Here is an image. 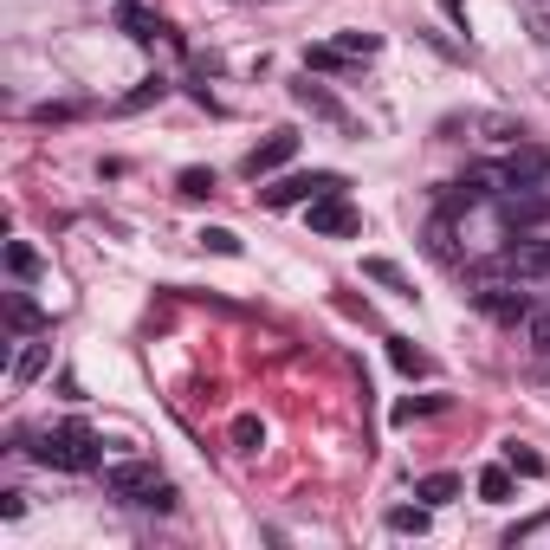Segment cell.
Listing matches in <instances>:
<instances>
[{
    "mask_svg": "<svg viewBox=\"0 0 550 550\" xmlns=\"http://www.w3.org/2000/svg\"><path fill=\"white\" fill-rule=\"evenodd\" d=\"M473 305L486 311L492 324H525L531 311H538V305H531L525 292H512V285H486V292H473Z\"/></svg>",
    "mask_w": 550,
    "mask_h": 550,
    "instance_id": "6",
    "label": "cell"
},
{
    "mask_svg": "<svg viewBox=\"0 0 550 550\" xmlns=\"http://www.w3.org/2000/svg\"><path fill=\"white\" fill-rule=\"evenodd\" d=\"M46 363H52V343H26V350L13 356V382H33V376H46Z\"/></svg>",
    "mask_w": 550,
    "mask_h": 550,
    "instance_id": "12",
    "label": "cell"
},
{
    "mask_svg": "<svg viewBox=\"0 0 550 550\" xmlns=\"http://www.w3.org/2000/svg\"><path fill=\"white\" fill-rule=\"evenodd\" d=\"M162 98H169V78H143V85H136L117 110H149V104H162Z\"/></svg>",
    "mask_w": 550,
    "mask_h": 550,
    "instance_id": "21",
    "label": "cell"
},
{
    "mask_svg": "<svg viewBox=\"0 0 550 550\" xmlns=\"http://www.w3.org/2000/svg\"><path fill=\"white\" fill-rule=\"evenodd\" d=\"M428 512H434V505H395V512H389V531H402V538H421V531H428Z\"/></svg>",
    "mask_w": 550,
    "mask_h": 550,
    "instance_id": "16",
    "label": "cell"
},
{
    "mask_svg": "<svg viewBox=\"0 0 550 550\" xmlns=\"http://www.w3.org/2000/svg\"><path fill=\"white\" fill-rule=\"evenodd\" d=\"M486 130H492V143H518V136H525V123H512V117H486Z\"/></svg>",
    "mask_w": 550,
    "mask_h": 550,
    "instance_id": "29",
    "label": "cell"
},
{
    "mask_svg": "<svg viewBox=\"0 0 550 550\" xmlns=\"http://www.w3.org/2000/svg\"><path fill=\"white\" fill-rule=\"evenodd\" d=\"M415 499L421 505H453V499H460V479H453V473H428L415 486Z\"/></svg>",
    "mask_w": 550,
    "mask_h": 550,
    "instance_id": "11",
    "label": "cell"
},
{
    "mask_svg": "<svg viewBox=\"0 0 550 550\" xmlns=\"http://www.w3.org/2000/svg\"><path fill=\"white\" fill-rule=\"evenodd\" d=\"M292 156H298V130H272L266 143H259L253 156H246V175H253V182H259V175L285 169V162H292Z\"/></svg>",
    "mask_w": 550,
    "mask_h": 550,
    "instance_id": "9",
    "label": "cell"
},
{
    "mask_svg": "<svg viewBox=\"0 0 550 550\" xmlns=\"http://www.w3.org/2000/svg\"><path fill=\"white\" fill-rule=\"evenodd\" d=\"M26 512V492H0V518H20Z\"/></svg>",
    "mask_w": 550,
    "mask_h": 550,
    "instance_id": "31",
    "label": "cell"
},
{
    "mask_svg": "<svg viewBox=\"0 0 550 550\" xmlns=\"http://www.w3.org/2000/svg\"><path fill=\"white\" fill-rule=\"evenodd\" d=\"M356 227H363V214H356L343 195H318V201H311V233H324V240H343V233H356Z\"/></svg>",
    "mask_w": 550,
    "mask_h": 550,
    "instance_id": "5",
    "label": "cell"
},
{
    "mask_svg": "<svg viewBox=\"0 0 550 550\" xmlns=\"http://www.w3.org/2000/svg\"><path fill=\"white\" fill-rule=\"evenodd\" d=\"M33 460L52 466V473H91V466H98V434H91L85 421H59L52 434H39Z\"/></svg>",
    "mask_w": 550,
    "mask_h": 550,
    "instance_id": "1",
    "label": "cell"
},
{
    "mask_svg": "<svg viewBox=\"0 0 550 550\" xmlns=\"http://www.w3.org/2000/svg\"><path fill=\"white\" fill-rule=\"evenodd\" d=\"M505 466H512V473H518V479H544V453H531V447H518V440H512V447H505Z\"/></svg>",
    "mask_w": 550,
    "mask_h": 550,
    "instance_id": "20",
    "label": "cell"
},
{
    "mask_svg": "<svg viewBox=\"0 0 550 550\" xmlns=\"http://www.w3.org/2000/svg\"><path fill=\"white\" fill-rule=\"evenodd\" d=\"M389 363L402 369V376H428V356H421L408 337H389Z\"/></svg>",
    "mask_w": 550,
    "mask_h": 550,
    "instance_id": "17",
    "label": "cell"
},
{
    "mask_svg": "<svg viewBox=\"0 0 550 550\" xmlns=\"http://www.w3.org/2000/svg\"><path fill=\"white\" fill-rule=\"evenodd\" d=\"M104 486L117 492V499H136V505H143L162 479H156V466H149V460H117V466H104Z\"/></svg>",
    "mask_w": 550,
    "mask_h": 550,
    "instance_id": "4",
    "label": "cell"
},
{
    "mask_svg": "<svg viewBox=\"0 0 550 550\" xmlns=\"http://www.w3.org/2000/svg\"><path fill=\"white\" fill-rule=\"evenodd\" d=\"M182 195H214V169H182Z\"/></svg>",
    "mask_w": 550,
    "mask_h": 550,
    "instance_id": "28",
    "label": "cell"
},
{
    "mask_svg": "<svg viewBox=\"0 0 550 550\" xmlns=\"http://www.w3.org/2000/svg\"><path fill=\"white\" fill-rule=\"evenodd\" d=\"M201 246L220 253V259H233V253H240V233H233V227H201Z\"/></svg>",
    "mask_w": 550,
    "mask_h": 550,
    "instance_id": "24",
    "label": "cell"
},
{
    "mask_svg": "<svg viewBox=\"0 0 550 550\" xmlns=\"http://www.w3.org/2000/svg\"><path fill=\"white\" fill-rule=\"evenodd\" d=\"M525 337H531V350H538V356H550V311H531V318H525Z\"/></svg>",
    "mask_w": 550,
    "mask_h": 550,
    "instance_id": "27",
    "label": "cell"
},
{
    "mask_svg": "<svg viewBox=\"0 0 550 550\" xmlns=\"http://www.w3.org/2000/svg\"><path fill=\"white\" fill-rule=\"evenodd\" d=\"M544 175H550V156H544L538 143H518L512 156L499 162V182L505 188H544Z\"/></svg>",
    "mask_w": 550,
    "mask_h": 550,
    "instance_id": "3",
    "label": "cell"
},
{
    "mask_svg": "<svg viewBox=\"0 0 550 550\" xmlns=\"http://www.w3.org/2000/svg\"><path fill=\"white\" fill-rule=\"evenodd\" d=\"M7 324L13 330H39V324H46V311H39L26 292H7Z\"/></svg>",
    "mask_w": 550,
    "mask_h": 550,
    "instance_id": "15",
    "label": "cell"
},
{
    "mask_svg": "<svg viewBox=\"0 0 550 550\" xmlns=\"http://www.w3.org/2000/svg\"><path fill=\"white\" fill-rule=\"evenodd\" d=\"M538 39H544V46H550V13H538Z\"/></svg>",
    "mask_w": 550,
    "mask_h": 550,
    "instance_id": "33",
    "label": "cell"
},
{
    "mask_svg": "<svg viewBox=\"0 0 550 550\" xmlns=\"http://www.w3.org/2000/svg\"><path fill=\"white\" fill-rule=\"evenodd\" d=\"M447 408V395H408V402H395V428H408V421H421V415H440Z\"/></svg>",
    "mask_w": 550,
    "mask_h": 550,
    "instance_id": "13",
    "label": "cell"
},
{
    "mask_svg": "<svg viewBox=\"0 0 550 550\" xmlns=\"http://www.w3.org/2000/svg\"><path fill=\"white\" fill-rule=\"evenodd\" d=\"M259 440H266V428H259L253 415H240V421H233V447H240V453H259Z\"/></svg>",
    "mask_w": 550,
    "mask_h": 550,
    "instance_id": "25",
    "label": "cell"
},
{
    "mask_svg": "<svg viewBox=\"0 0 550 550\" xmlns=\"http://www.w3.org/2000/svg\"><path fill=\"white\" fill-rule=\"evenodd\" d=\"M7 272H13V279H39V253L26 240H13L7 246Z\"/></svg>",
    "mask_w": 550,
    "mask_h": 550,
    "instance_id": "22",
    "label": "cell"
},
{
    "mask_svg": "<svg viewBox=\"0 0 550 550\" xmlns=\"http://www.w3.org/2000/svg\"><path fill=\"white\" fill-rule=\"evenodd\" d=\"M337 46L350 52V59H376V52H382V39H376V33H343Z\"/></svg>",
    "mask_w": 550,
    "mask_h": 550,
    "instance_id": "26",
    "label": "cell"
},
{
    "mask_svg": "<svg viewBox=\"0 0 550 550\" xmlns=\"http://www.w3.org/2000/svg\"><path fill=\"white\" fill-rule=\"evenodd\" d=\"M479 499H492V505L512 499V466H486V473H479Z\"/></svg>",
    "mask_w": 550,
    "mask_h": 550,
    "instance_id": "18",
    "label": "cell"
},
{
    "mask_svg": "<svg viewBox=\"0 0 550 550\" xmlns=\"http://www.w3.org/2000/svg\"><path fill=\"white\" fill-rule=\"evenodd\" d=\"M117 26H123L130 39H162V33H169V26H162L149 7H136V0H117Z\"/></svg>",
    "mask_w": 550,
    "mask_h": 550,
    "instance_id": "10",
    "label": "cell"
},
{
    "mask_svg": "<svg viewBox=\"0 0 550 550\" xmlns=\"http://www.w3.org/2000/svg\"><path fill=\"white\" fill-rule=\"evenodd\" d=\"M318 195H343L337 169H311V175H285V182H272L266 208H298V201H318Z\"/></svg>",
    "mask_w": 550,
    "mask_h": 550,
    "instance_id": "2",
    "label": "cell"
},
{
    "mask_svg": "<svg viewBox=\"0 0 550 550\" xmlns=\"http://www.w3.org/2000/svg\"><path fill=\"white\" fill-rule=\"evenodd\" d=\"M305 65H311V72H350L356 59L337 46V39H330V46H305Z\"/></svg>",
    "mask_w": 550,
    "mask_h": 550,
    "instance_id": "14",
    "label": "cell"
},
{
    "mask_svg": "<svg viewBox=\"0 0 550 550\" xmlns=\"http://www.w3.org/2000/svg\"><path fill=\"white\" fill-rule=\"evenodd\" d=\"M33 117H39V123H65V117H72V104H39Z\"/></svg>",
    "mask_w": 550,
    "mask_h": 550,
    "instance_id": "32",
    "label": "cell"
},
{
    "mask_svg": "<svg viewBox=\"0 0 550 550\" xmlns=\"http://www.w3.org/2000/svg\"><path fill=\"white\" fill-rule=\"evenodd\" d=\"M298 104L318 110V117H330V123H350V117H343V104L330 98V91H318V85H298Z\"/></svg>",
    "mask_w": 550,
    "mask_h": 550,
    "instance_id": "19",
    "label": "cell"
},
{
    "mask_svg": "<svg viewBox=\"0 0 550 550\" xmlns=\"http://www.w3.org/2000/svg\"><path fill=\"white\" fill-rule=\"evenodd\" d=\"M143 505H149V512H175V486H169V479H162V486H156V492H149V499H143Z\"/></svg>",
    "mask_w": 550,
    "mask_h": 550,
    "instance_id": "30",
    "label": "cell"
},
{
    "mask_svg": "<svg viewBox=\"0 0 550 550\" xmlns=\"http://www.w3.org/2000/svg\"><path fill=\"white\" fill-rule=\"evenodd\" d=\"M363 272L376 285H389V292H408V279H402V266H395V259H363Z\"/></svg>",
    "mask_w": 550,
    "mask_h": 550,
    "instance_id": "23",
    "label": "cell"
},
{
    "mask_svg": "<svg viewBox=\"0 0 550 550\" xmlns=\"http://www.w3.org/2000/svg\"><path fill=\"white\" fill-rule=\"evenodd\" d=\"M499 220H505V227H544V220H550V195H538V188H512V195H505L499 201Z\"/></svg>",
    "mask_w": 550,
    "mask_h": 550,
    "instance_id": "8",
    "label": "cell"
},
{
    "mask_svg": "<svg viewBox=\"0 0 550 550\" xmlns=\"http://www.w3.org/2000/svg\"><path fill=\"white\" fill-rule=\"evenodd\" d=\"M505 272H512V279H550V240H512L505 246V259H499Z\"/></svg>",
    "mask_w": 550,
    "mask_h": 550,
    "instance_id": "7",
    "label": "cell"
}]
</instances>
